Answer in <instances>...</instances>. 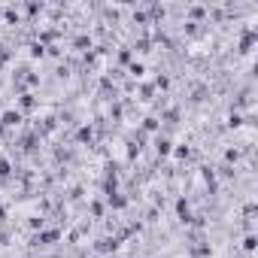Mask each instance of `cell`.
I'll return each instance as SVG.
<instances>
[{
	"label": "cell",
	"mask_w": 258,
	"mask_h": 258,
	"mask_svg": "<svg viewBox=\"0 0 258 258\" xmlns=\"http://www.w3.org/2000/svg\"><path fill=\"white\" fill-rule=\"evenodd\" d=\"M109 155H112L115 161H124V158H127V149H124V143H121V140H109Z\"/></svg>",
	"instance_id": "1"
}]
</instances>
